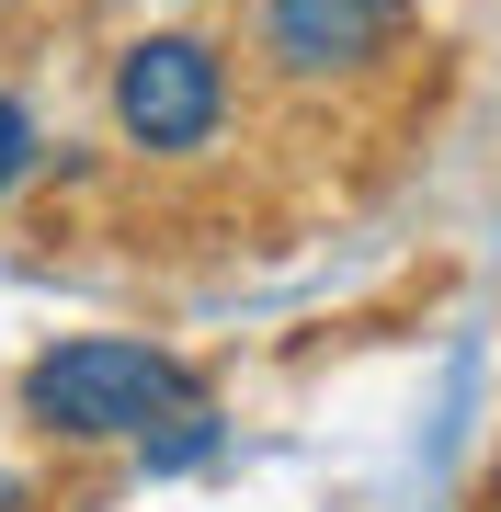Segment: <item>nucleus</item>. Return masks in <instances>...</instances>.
Wrapping results in <instances>:
<instances>
[{
    "instance_id": "423d86ee",
    "label": "nucleus",
    "mask_w": 501,
    "mask_h": 512,
    "mask_svg": "<svg viewBox=\"0 0 501 512\" xmlns=\"http://www.w3.org/2000/svg\"><path fill=\"white\" fill-rule=\"evenodd\" d=\"M0 512H23V478H12V467H0Z\"/></svg>"
},
{
    "instance_id": "7ed1b4c3",
    "label": "nucleus",
    "mask_w": 501,
    "mask_h": 512,
    "mask_svg": "<svg viewBox=\"0 0 501 512\" xmlns=\"http://www.w3.org/2000/svg\"><path fill=\"white\" fill-rule=\"evenodd\" d=\"M410 35V0H262V57L285 80H353Z\"/></svg>"
},
{
    "instance_id": "20e7f679",
    "label": "nucleus",
    "mask_w": 501,
    "mask_h": 512,
    "mask_svg": "<svg viewBox=\"0 0 501 512\" xmlns=\"http://www.w3.org/2000/svg\"><path fill=\"white\" fill-rule=\"evenodd\" d=\"M217 444H228V421H217V399H205V410H183V421H160V433L137 444V467H149V478H171V467H205Z\"/></svg>"
},
{
    "instance_id": "f257e3e1",
    "label": "nucleus",
    "mask_w": 501,
    "mask_h": 512,
    "mask_svg": "<svg viewBox=\"0 0 501 512\" xmlns=\"http://www.w3.org/2000/svg\"><path fill=\"white\" fill-rule=\"evenodd\" d=\"M183 410H205V376L137 330H80V342H46L23 365V421L57 444H149Z\"/></svg>"
},
{
    "instance_id": "39448f33",
    "label": "nucleus",
    "mask_w": 501,
    "mask_h": 512,
    "mask_svg": "<svg viewBox=\"0 0 501 512\" xmlns=\"http://www.w3.org/2000/svg\"><path fill=\"white\" fill-rule=\"evenodd\" d=\"M23 171H35V114H23L12 92H0V194H12Z\"/></svg>"
},
{
    "instance_id": "f03ea898",
    "label": "nucleus",
    "mask_w": 501,
    "mask_h": 512,
    "mask_svg": "<svg viewBox=\"0 0 501 512\" xmlns=\"http://www.w3.org/2000/svg\"><path fill=\"white\" fill-rule=\"evenodd\" d=\"M103 114L126 148H149V160H194V148H217L228 126V57L205 35H137L114 57L103 80Z\"/></svg>"
}]
</instances>
